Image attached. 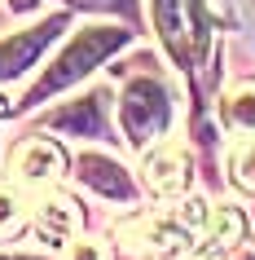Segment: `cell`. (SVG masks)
I'll use <instances>...</instances> for the list:
<instances>
[{
    "instance_id": "cell-14",
    "label": "cell",
    "mask_w": 255,
    "mask_h": 260,
    "mask_svg": "<svg viewBox=\"0 0 255 260\" xmlns=\"http://www.w3.org/2000/svg\"><path fill=\"white\" fill-rule=\"evenodd\" d=\"M14 225H18V199L0 190V230H14Z\"/></svg>"
},
{
    "instance_id": "cell-7",
    "label": "cell",
    "mask_w": 255,
    "mask_h": 260,
    "mask_svg": "<svg viewBox=\"0 0 255 260\" xmlns=\"http://www.w3.org/2000/svg\"><path fill=\"white\" fill-rule=\"evenodd\" d=\"M185 181H189V164H185V154L176 150V146H159L145 159V185L154 194H180Z\"/></svg>"
},
{
    "instance_id": "cell-15",
    "label": "cell",
    "mask_w": 255,
    "mask_h": 260,
    "mask_svg": "<svg viewBox=\"0 0 255 260\" xmlns=\"http://www.w3.org/2000/svg\"><path fill=\"white\" fill-rule=\"evenodd\" d=\"M66 260H106V251H101L97 243H75V247H70V256H66Z\"/></svg>"
},
{
    "instance_id": "cell-17",
    "label": "cell",
    "mask_w": 255,
    "mask_h": 260,
    "mask_svg": "<svg viewBox=\"0 0 255 260\" xmlns=\"http://www.w3.org/2000/svg\"><path fill=\"white\" fill-rule=\"evenodd\" d=\"M198 260H215V251H207V256H198Z\"/></svg>"
},
{
    "instance_id": "cell-16",
    "label": "cell",
    "mask_w": 255,
    "mask_h": 260,
    "mask_svg": "<svg viewBox=\"0 0 255 260\" xmlns=\"http://www.w3.org/2000/svg\"><path fill=\"white\" fill-rule=\"evenodd\" d=\"M0 260H35V256H0Z\"/></svg>"
},
{
    "instance_id": "cell-8",
    "label": "cell",
    "mask_w": 255,
    "mask_h": 260,
    "mask_svg": "<svg viewBox=\"0 0 255 260\" xmlns=\"http://www.w3.org/2000/svg\"><path fill=\"white\" fill-rule=\"evenodd\" d=\"M80 177L93 185L97 194H106V199H119V203H128L132 199V181H128V172H123L115 159H101V154H80Z\"/></svg>"
},
{
    "instance_id": "cell-11",
    "label": "cell",
    "mask_w": 255,
    "mask_h": 260,
    "mask_svg": "<svg viewBox=\"0 0 255 260\" xmlns=\"http://www.w3.org/2000/svg\"><path fill=\"white\" fill-rule=\"evenodd\" d=\"M233 181H238L242 190L255 194V141H246V146L233 150Z\"/></svg>"
},
{
    "instance_id": "cell-1",
    "label": "cell",
    "mask_w": 255,
    "mask_h": 260,
    "mask_svg": "<svg viewBox=\"0 0 255 260\" xmlns=\"http://www.w3.org/2000/svg\"><path fill=\"white\" fill-rule=\"evenodd\" d=\"M128 40H132V31H123V27H84L80 36H75V40H70L66 49L53 57V67L44 71V80L31 84L27 106H35V102H44V97H53V93H62V88H70V84L84 80V75H88L101 57H110L115 49H123Z\"/></svg>"
},
{
    "instance_id": "cell-5",
    "label": "cell",
    "mask_w": 255,
    "mask_h": 260,
    "mask_svg": "<svg viewBox=\"0 0 255 260\" xmlns=\"http://www.w3.org/2000/svg\"><path fill=\"white\" fill-rule=\"evenodd\" d=\"M185 9H189L185 0H154V22H159V36H163V44H167V53H172L180 67H194Z\"/></svg>"
},
{
    "instance_id": "cell-2",
    "label": "cell",
    "mask_w": 255,
    "mask_h": 260,
    "mask_svg": "<svg viewBox=\"0 0 255 260\" xmlns=\"http://www.w3.org/2000/svg\"><path fill=\"white\" fill-rule=\"evenodd\" d=\"M119 123L128 141L145 150L150 141H159L167 133V123H172V97L163 88L159 80H150V75H136L128 88H123V102H119Z\"/></svg>"
},
{
    "instance_id": "cell-3",
    "label": "cell",
    "mask_w": 255,
    "mask_h": 260,
    "mask_svg": "<svg viewBox=\"0 0 255 260\" xmlns=\"http://www.w3.org/2000/svg\"><path fill=\"white\" fill-rule=\"evenodd\" d=\"M62 27H66V18H44L40 27H27V31H18V36H9V40H0V80H18L57 40Z\"/></svg>"
},
{
    "instance_id": "cell-6",
    "label": "cell",
    "mask_w": 255,
    "mask_h": 260,
    "mask_svg": "<svg viewBox=\"0 0 255 260\" xmlns=\"http://www.w3.org/2000/svg\"><path fill=\"white\" fill-rule=\"evenodd\" d=\"M106 93H93V97H80V102H70L66 110H57L49 115L53 128H66L70 137H101L106 133Z\"/></svg>"
},
{
    "instance_id": "cell-13",
    "label": "cell",
    "mask_w": 255,
    "mask_h": 260,
    "mask_svg": "<svg viewBox=\"0 0 255 260\" xmlns=\"http://www.w3.org/2000/svg\"><path fill=\"white\" fill-rule=\"evenodd\" d=\"M66 5H80V9H106V14H136L132 0H66Z\"/></svg>"
},
{
    "instance_id": "cell-12",
    "label": "cell",
    "mask_w": 255,
    "mask_h": 260,
    "mask_svg": "<svg viewBox=\"0 0 255 260\" xmlns=\"http://www.w3.org/2000/svg\"><path fill=\"white\" fill-rule=\"evenodd\" d=\"M238 238H242V216L233 207H220L211 220V243H238Z\"/></svg>"
},
{
    "instance_id": "cell-4",
    "label": "cell",
    "mask_w": 255,
    "mask_h": 260,
    "mask_svg": "<svg viewBox=\"0 0 255 260\" xmlns=\"http://www.w3.org/2000/svg\"><path fill=\"white\" fill-rule=\"evenodd\" d=\"M62 168H66V159H62V150H57L53 141H27L22 150L14 154V177L22 181V185H49V181L62 177Z\"/></svg>"
},
{
    "instance_id": "cell-9",
    "label": "cell",
    "mask_w": 255,
    "mask_h": 260,
    "mask_svg": "<svg viewBox=\"0 0 255 260\" xmlns=\"http://www.w3.org/2000/svg\"><path fill=\"white\" fill-rule=\"evenodd\" d=\"M75 207L66 203V199H53V203H44L40 207V216H35V230H40V238L44 243H66L70 238V230H75Z\"/></svg>"
},
{
    "instance_id": "cell-10",
    "label": "cell",
    "mask_w": 255,
    "mask_h": 260,
    "mask_svg": "<svg viewBox=\"0 0 255 260\" xmlns=\"http://www.w3.org/2000/svg\"><path fill=\"white\" fill-rule=\"evenodd\" d=\"M225 123H229V128H242V133H255V80L229 88V97H225Z\"/></svg>"
}]
</instances>
